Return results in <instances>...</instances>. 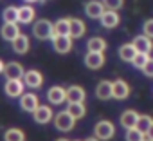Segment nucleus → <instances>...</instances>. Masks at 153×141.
Returning <instances> with one entry per match:
<instances>
[{"label": "nucleus", "instance_id": "1", "mask_svg": "<svg viewBox=\"0 0 153 141\" xmlns=\"http://www.w3.org/2000/svg\"><path fill=\"white\" fill-rule=\"evenodd\" d=\"M54 125H56L58 130H61V132H68V130L74 128V125H76V118H74L68 110H63V112H58V114L54 116Z\"/></svg>", "mask_w": 153, "mask_h": 141}, {"label": "nucleus", "instance_id": "2", "mask_svg": "<svg viewBox=\"0 0 153 141\" xmlns=\"http://www.w3.org/2000/svg\"><path fill=\"white\" fill-rule=\"evenodd\" d=\"M94 134H96L97 139H101V141H108V139L114 137V134H115V127H114L112 121L101 119L99 123H96V127H94Z\"/></svg>", "mask_w": 153, "mask_h": 141}, {"label": "nucleus", "instance_id": "3", "mask_svg": "<svg viewBox=\"0 0 153 141\" xmlns=\"http://www.w3.org/2000/svg\"><path fill=\"white\" fill-rule=\"evenodd\" d=\"M33 33L38 40H49L52 38V33H54V26L49 22V20H38L34 26H33Z\"/></svg>", "mask_w": 153, "mask_h": 141}, {"label": "nucleus", "instance_id": "4", "mask_svg": "<svg viewBox=\"0 0 153 141\" xmlns=\"http://www.w3.org/2000/svg\"><path fill=\"white\" fill-rule=\"evenodd\" d=\"M52 45H54L56 52L67 54L72 49V36H68V34H58L56 38H52Z\"/></svg>", "mask_w": 153, "mask_h": 141}, {"label": "nucleus", "instance_id": "5", "mask_svg": "<svg viewBox=\"0 0 153 141\" xmlns=\"http://www.w3.org/2000/svg\"><path fill=\"white\" fill-rule=\"evenodd\" d=\"M47 100H49V103H52V105L63 103V101L67 100V89H63V87H59V85L51 87V89L47 91Z\"/></svg>", "mask_w": 153, "mask_h": 141}, {"label": "nucleus", "instance_id": "6", "mask_svg": "<svg viewBox=\"0 0 153 141\" xmlns=\"http://www.w3.org/2000/svg\"><path fill=\"white\" fill-rule=\"evenodd\" d=\"M106 11L103 2H97V0H90V2L85 4V13L88 18H101L103 13Z\"/></svg>", "mask_w": 153, "mask_h": 141}, {"label": "nucleus", "instance_id": "7", "mask_svg": "<svg viewBox=\"0 0 153 141\" xmlns=\"http://www.w3.org/2000/svg\"><path fill=\"white\" fill-rule=\"evenodd\" d=\"M24 83H25L29 89H38V87H42V83H43V76H42V73H38V70H34V69L25 70V74H24Z\"/></svg>", "mask_w": 153, "mask_h": 141}, {"label": "nucleus", "instance_id": "8", "mask_svg": "<svg viewBox=\"0 0 153 141\" xmlns=\"http://www.w3.org/2000/svg\"><path fill=\"white\" fill-rule=\"evenodd\" d=\"M20 107H22V110H25V112H34V110L40 107L38 96L33 94V92L22 94V98H20Z\"/></svg>", "mask_w": 153, "mask_h": 141}, {"label": "nucleus", "instance_id": "9", "mask_svg": "<svg viewBox=\"0 0 153 141\" xmlns=\"http://www.w3.org/2000/svg\"><path fill=\"white\" fill-rule=\"evenodd\" d=\"M99 20H101L103 27H106V29H114V27H117V26H119L121 16H119V13H117V11H114V9H106Z\"/></svg>", "mask_w": 153, "mask_h": 141}, {"label": "nucleus", "instance_id": "10", "mask_svg": "<svg viewBox=\"0 0 153 141\" xmlns=\"http://www.w3.org/2000/svg\"><path fill=\"white\" fill-rule=\"evenodd\" d=\"M85 65L88 69H101L105 65V52H92L88 51L87 56H85Z\"/></svg>", "mask_w": 153, "mask_h": 141}, {"label": "nucleus", "instance_id": "11", "mask_svg": "<svg viewBox=\"0 0 153 141\" xmlns=\"http://www.w3.org/2000/svg\"><path fill=\"white\" fill-rule=\"evenodd\" d=\"M33 119L40 125H45L52 119V109L49 105H40L34 112H33Z\"/></svg>", "mask_w": 153, "mask_h": 141}, {"label": "nucleus", "instance_id": "12", "mask_svg": "<svg viewBox=\"0 0 153 141\" xmlns=\"http://www.w3.org/2000/svg\"><path fill=\"white\" fill-rule=\"evenodd\" d=\"M4 74L7 80H22L24 78V67L18 63V62H9L6 65V70H4Z\"/></svg>", "mask_w": 153, "mask_h": 141}, {"label": "nucleus", "instance_id": "13", "mask_svg": "<svg viewBox=\"0 0 153 141\" xmlns=\"http://www.w3.org/2000/svg\"><path fill=\"white\" fill-rule=\"evenodd\" d=\"M85 89L79 85H70L67 89V101L68 103H83L85 101Z\"/></svg>", "mask_w": 153, "mask_h": 141}, {"label": "nucleus", "instance_id": "14", "mask_svg": "<svg viewBox=\"0 0 153 141\" xmlns=\"http://www.w3.org/2000/svg\"><path fill=\"white\" fill-rule=\"evenodd\" d=\"M0 34H2V38H4V40L13 42V40L20 34L18 24H16V22H4V26L0 27Z\"/></svg>", "mask_w": 153, "mask_h": 141}, {"label": "nucleus", "instance_id": "15", "mask_svg": "<svg viewBox=\"0 0 153 141\" xmlns=\"http://www.w3.org/2000/svg\"><path fill=\"white\" fill-rule=\"evenodd\" d=\"M4 91L9 98H18L24 94V83L22 80H7L4 85Z\"/></svg>", "mask_w": 153, "mask_h": 141}, {"label": "nucleus", "instance_id": "16", "mask_svg": "<svg viewBox=\"0 0 153 141\" xmlns=\"http://www.w3.org/2000/svg\"><path fill=\"white\" fill-rule=\"evenodd\" d=\"M112 91H114V98L115 100H126L130 96V85L124 80L112 82Z\"/></svg>", "mask_w": 153, "mask_h": 141}, {"label": "nucleus", "instance_id": "17", "mask_svg": "<svg viewBox=\"0 0 153 141\" xmlns=\"http://www.w3.org/2000/svg\"><path fill=\"white\" fill-rule=\"evenodd\" d=\"M133 45H135V49H137V52H151V49H153V42H151V38L149 36H146V34H140V36H135V40L131 42Z\"/></svg>", "mask_w": 153, "mask_h": 141}, {"label": "nucleus", "instance_id": "18", "mask_svg": "<svg viewBox=\"0 0 153 141\" xmlns=\"http://www.w3.org/2000/svg\"><path fill=\"white\" fill-rule=\"evenodd\" d=\"M139 112H135V110H124L123 114H121V125L128 130V128H135L137 127V121H139Z\"/></svg>", "mask_w": 153, "mask_h": 141}, {"label": "nucleus", "instance_id": "19", "mask_svg": "<svg viewBox=\"0 0 153 141\" xmlns=\"http://www.w3.org/2000/svg\"><path fill=\"white\" fill-rule=\"evenodd\" d=\"M96 96H97L99 100H110V98H114L112 82H108V80L99 82V83H97V87H96Z\"/></svg>", "mask_w": 153, "mask_h": 141}, {"label": "nucleus", "instance_id": "20", "mask_svg": "<svg viewBox=\"0 0 153 141\" xmlns=\"http://www.w3.org/2000/svg\"><path fill=\"white\" fill-rule=\"evenodd\" d=\"M13 49H15V52H18V54H25L27 51H29V38L25 36V34H18L13 42Z\"/></svg>", "mask_w": 153, "mask_h": 141}, {"label": "nucleus", "instance_id": "21", "mask_svg": "<svg viewBox=\"0 0 153 141\" xmlns=\"http://www.w3.org/2000/svg\"><path fill=\"white\" fill-rule=\"evenodd\" d=\"M135 54H137V49H135L133 44H123L119 47V58L123 62H130L131 63V60L135 58Z\"/></svg>", "mask_w": 153, "mask_h": 141}, {"label": "nucleus", "instance_id": "22", "mask_svg": "<svg viewBox=\"0 0 153 141\" xmlns=\"http://www.w3.org/2000/svg\"><path fill=\"white\" fill-rule=\"evenodd\" d=\"M87 27L79 18H70V36L72 38H81L85 34Z\"/></svg>", "mask_w": 153, "mask_h": 141}, {"label": "nucleus", "instance_id": "23", "mask_svg": "<svg viewBox=\"0 0 153 141\" xmlns=\"http://www.w3.org/2000/svg\"><path fill=\"white\" fill-rule=\"evenodd\" d=\"M58 34H68L70 36V18H61L54 24V33L52 38H56Z\"/></svg>", "mask_w": 153, "mask_h": 141}, {"label": "nucleus", "instance_id": "24", "mask_svg": "<svg viewBox=\"0 0 153 141\" xmlns=\"http://www.w3.org/2000/svg\"><path fill=\"white\" fill-rule=\"evenodd\" d=\"M34 18V9L31 6H22L18 8V22L20 24H31Z\"/></svg>", "mask_w": 153, "mask_h": 141}, {"label": "nucleus", "instance_id": "25", "mask_svg": "<svg viewBox=\"0 0 153 141\" xmlns=\"http://www.w3.org/2000/svg\"><path fill=\"white\" fill-rule=\"evenodd\" d=\"M87 47H88V51H92V52H105L106 42H105L103 38H99V36H94V38H90V40L87 42Z\"/></svg>", "mask_w": 153, "mask_h": 141}, {"label": "nucleus", "instance_id": "26", "mask_svg": "<svg viewBox=\"0 0 153 141\" xmlns=\"http://www.w3.org/2000/svg\"><path fill=\"white\" fill-rule=\"evenodd\" d=\"M4 141H25V134L20 128H7L4 134Z\"/></svg>", "mask_w": 153, "mask_h": 141}, {"label": "nucleus", "instance_id": "27", "mask_svg": "<svg viewBox=\"0 0 153 141\" xmlns=\"http://www.w3.org/2000/svg\"><path fill=\"white\" fill-rule=\"evenodd\" d=\"M67 110H68L76 119H81V118L87 114V109H85V105H83V103H68Z\"/></svg>", "mask_w": 153, "mask_h": 141}, {"label": "nucleus", "instance_id": "28", "mask_svg": "<svg viewBox=\"0 0 153 141\" xmlns=\"http://www.w3.org/2000/svg\"><path fill=\"white\" fill-rule=\"evenodd\" d=\"M2 18H4V22H16L18 24V8H13V6L6 8L2 11Z\"/></svg>", "mask_w": 153, "mask_h": 141}, {"label": "nucleus", "instance_id": "29", "mask_svg": "<svg viewBox=\"0 0 153 141\" xmlns=\"http://www.w3.org/2000/svg\"><path fill=\"white\" fill-rule=\"evenodd\" d=\"M148 60H149V54L148 52H137L135 58L131 60V65L135 69H144V65L148 63Z\"/></svg>", "mask_w": 153, "mask_h": 141}, {"label": "nucleus", "instance_id": "30", "mask_svg": "<svg viewBox=\"0 0 153 141\" xmlns=\"http://www.w3.org/2000/svg\"><path fill=\"white\" fill-rule=\"evenodd\" d=\"M151 123H153V119H151L149 116H146V114H140V116H139V121H137V128H139L140 132L148 134V130H149Z\"/></svg>", "mask_w": 153, "mask_h": 141}, {"label": "nucleus", "instance_id": "31", "mask_svg": "<svg viewBox=\"0 0 153 141\" xmlns=\"http://www.w3.org/2000/svg\"><path fill=\"white\" fill-rule=\"evenodd\" d=\"M144 139H146V134L140 132L137 127L126 130V141H144Z\"/></svg>", "mask_w": 153, "mask_h": 141}, {"label": "nucleus", "instance_id": "32", "mask_svg": "<svg viewBox=\"0 0 153 141\" xmlns=\"http://www.w3.org/2000/svg\"><path fill=\"white\" fill-rule=\"evenodd\" d=\"M103 4H105L106 9H114V11H117V9H121V8L124 6V0H103Z\"/></svg>", "mask_w": 153, "mask_h": 141}, {"label": "nucleus", "instance_id": "33", "mask_svg": "<svg viewBox=\"0 0 153 141\" xmlns=\"http://www.w3.org/2000/svg\"><path fill=\"white\" fill-rule=\"evenodd\" d=\"M142 31H144L146 36H149V38L153 40V18H149V20H146V22L142 24Z\"/></svg>", "mask_w": 153, "mask_h": 141}, {"label": "nucleus", "instance_id": "34", "mask_svg": "<svg viewBox=\"0 0 153 141\" xmlns=\"http://www.w3.org/2000/svg\"><path fill=\"white\" fill-rule=\"evenodd\" d=\"M142 73H144V76L153 78V58H149V60H148V63H146V65H144V69H142Z\"/></svg>", "mask_w": 153, "mask_h": 141}, {"label": "nucleus", "instance_id": "35", "mask_svg": "<svg viewBox=\"0 0 153 141\" xmlns=\"http://www.w3.org/2000/svg\"><path fill=\"white\" fill-rule=\"evenodd\" d=\"M148 139H153V123H151V127H149V130H148Z\"/></svg>", "mask_w": 153, "mask_h": 141}, {"label": "nucleus", "instance_id": "36", "mask_svg": "<svg viewBox=\"0 0 153 141\" xmlns=\"http://www.w3.org/2000/svg\"><path fill=\"white\" fill-rule=\"evenodd\" d=\"M4 70H6V63H4L2 60H0V74H2V73H4Z\"/></svg>", "mask_w": 153, "mask_h": 141}, {"label": "nucleus", "instance_id": "37", "mask_svg": "<svg viewBox=\"0 0 153 141\" xmlns=\"http://www.w3.org/2000/svg\"><path fill=\"white\" fill-rule=\"evenodd\" d=\"M85 141H101V139H97V137H88V139H85Z\"/></svg>", "mask_w": 153, "mask_h": 141}, {"label": "nucleus", "instance_id": "38", "mask_svg": "<svg viewBox=\"0 0 153 141\" xmlns=\"http://www.w3.org/2000/svg\"><path fill=\"white\" fill-rule=\"evenodd\" d=\"M56 141H68V139H65V137H59V139H56Z\"/></svg>", "mask_w": 153, "mask_h": 141}, {"label": "nucleus", "instance_id": "39", "mask_svg": "<svg viewBox=\"0 0 153 141\" xmlns=\"http://www.w3.org/2000/svg\"><path fill=\"white\" fill-rule=\"evenodd\" d=\"M25 2H38V0H25Z\"/></svg>", "mask_w": 153, "mask_h": 141}, {"label": "nucleus", "instance_id": "40", "mask_svg": "<svg viewBox=\"0 0 153 141\" xmlns=\"http://www.w3.org/2000/svg\"><path fill=\"white\" fill-rule=\"evenodd\" d=\"M144 141H151V139H144Z\"/></svg>", "mask_w": 153, "mask_h": 141}, {"label": "nucleus", "instance_id": "41", "mask_svg": "<svg viewBox=\"0 0 153 141\" xmlns=\"http://www.w3.org/2000/svg\"><path fill=\"white\" fill-rule=\"evenodd\" d=\"M151 141H153V139H151Z\"/></svg>", "mask_w": 153, "mask_h": 141}]
</instances>
